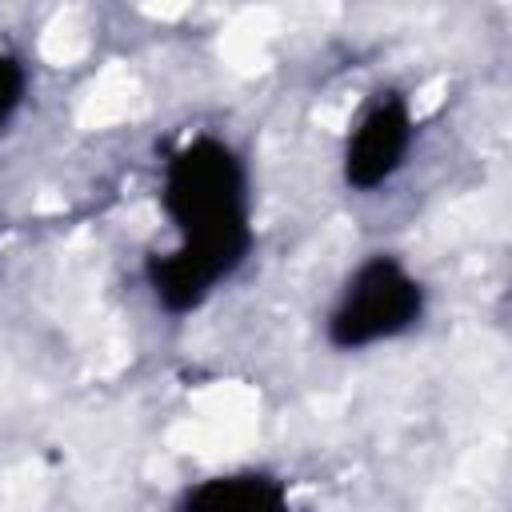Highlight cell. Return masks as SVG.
<instances>
[{
  "label": "cell",
  "instance_id": "4",
  "mask_svg": "<svg viewBox=\"0 0 512 512\" xmlns=\"http://www.w3.org/2000/svg\"><path fill=\"white\" fill-rule=\"evenodd\" d=\"M180 504L192 512H280L288 504V492L264 472H236L188 488Z\"/></svg>",
  "mask_w": 512,
  "mask_h": 512
},
{
  "label": "cell",
  "instance_id": "2",
  "mask_svg": "<svg viewBox=\"0 0 512 512\" xmlns=\"http://www.w3.org/2000/svg\"><path fill=\"white\" fill-rule=\"evenodd\" d=\"M424 288L392 256H372L360 264L328 316V340L336 348H368L408 332L420 320Z\"/></svg>",
  "mask_w": 512,
  "mask_h": 512
},
{
  "label": "cell",
  "instance_id": "5",
  "mask_svg": "<svg viewBox=\"0 0 512 512\" xmlns=\"http://www.w3.org/2000/svg\"><path fill=\"white\" fill-rule=\"evenodd\" d=\"M24 68L16 56H0V128L12 120V112L20 108V96H24Z\"/></svg>",
  "mask_w": 512,
  "mask_h": 512
},
{
  "label": "cell",
  "instance_id": "1",
  "mask_svg": "<svg viewBox=\"0 0 512 512\" xmlns=\"http://www.w3.org/2000/svg\"><path fill=\"white\" fill-rule=\"evenodd\" d=\"M244 168L220 140L184 144L164 168V208L180 228V248L148 264L156 300L168 312L196 308L252 244Z\"/></svg>",
  "mask_w": 512,
  "mask_h": 512
},
{
  "label": "cell",
  "instance_id": "3",
  "mask_svg": "<svg viewBox=\"0 0 512 512\" xmlns=\"http://www.w3.org/2000/svg\"><path fill=\"white\" fill-rule=\"evenodd\" d=\"M412 148V116L404 108V100L388 96L380 100L348 136L344 148V180L360 192L380 188L408 156Z\"/></svg>",
  "mask_w": 512,
  "mask_h": 512
}]
</instances>
